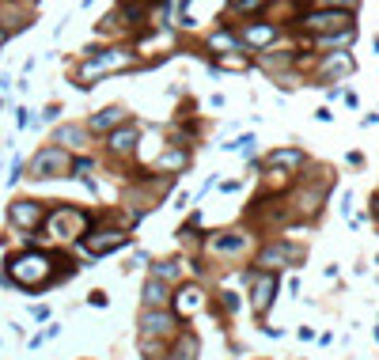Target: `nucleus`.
Returning a JSON list of instances; mask_svg holds the SVG:
<instances>
[{"label":"nucleus","mask_w":379,"mask_h":360,"mask_svg":"<svg viewBox=\"0 0 379 360\" xmlns=\"http://www.w3.org/2000/svg\"><path fill=\"white\" fill-rule=\"evenodd\" d=\"M375 262H379V258H375Z\"/></svg>","instance_id":"37998d69"},{"label":"nucleus","mask_w":379,"mask_h":360,"mask_svg":"<svg viewBox=\"0 0 379 360\" xmlns=\"http://www.w3.org/2000/svg\"><path fill=\"white\" fill-rule=\"evenodd\" d=\"M315 118H319V122H334V114H330L326 106H319V110H315Z\"/></svg>","instance_id":"c9c22d12"},{"label":"nucleus","mask_w":379,"mask_h":360,"mask_svg":"<svg viewBox=\"0 0 379 360\" xmlns=\"http://www.w3.org/2000/svg\"><path fill=\"white\" fill-rule=\"evenodd\" d=\"M239 303H243V300H239L232 289H224V292H220V307H224V315H235V311H239Z\"/></svg>","instance_id":"cd10ccee"},{"label":"nucleus","mask_w":379,"mask_h":360,"mask_svg":"<svg viewBox=\"0 0 379 360\" xmlns=\"http://www.w3.org/2000/svg\"><path fill=\"white\" fill-rule=\"evenodd\" d=\"M137 69V53L129 46H114V50H99L95 57H84L76 64V88L88 91L95 88V80L103 76H114V72H129Z\"/></svg>","instance_id":"f03ea898"},{"label":"nucleus","mask_w":379,"mask_h":360,"mask_svg":"<svg viewBox=\"0 0 379 360\" xmlns=\"http://www.w3.org/2000/svg\"><path fill=\"white\" fill-rule=\"evenodd\" d=\"M190 167V148H182V144H167L163 148V155H160V174H182Z\"/></svg>","instance_id":"6ab92c4d"},{"label":"nucleus","mask_w":379,"mask_h":360,"mask_svg":"<svg viewBox=\"0 0 379 360\" xmlns=\"http://www.w3.org/2000/svg\"><path fill=\"white\" fill-rule=\"evenodd\" d=\"M91 224H95V216L76 205H57L46 216V232H50V239H57V243H80L91 232Z\"/></svg>","instance_id":"7ed1b4c3"},{"label":"nucleus","mask_w":379,"mask_h":360,"mask_svg":"<svg viewBox=\"0 0 379 360\" xmlns=\"http://www.w3.org/2000/svg\"><path fill=\"white\" fill-rule=\"evenodd\" d=\"M182 326H186V322L174 315L171 307L167 311H141V315H137V338L141 341H163V345H171V341L182 334Z\"/></svg>","instance_id":"423d86ee"},{"label":"nucleus","mask_w":379,"mask_h":360,"mask_svg":"<svg viewBox=\"0 0 379 360\" xmlns=\"http://www.w3.org/2000/svg\"><path fill=\"white\" fill-rule=\"evenodd\" d=\"M137 4H141V8H144V4H152V0H137ZM160 4H167V0H160Z\"/></svg>","instance_id":"58836bf2"},{"label":"nucleus","mask_w":379,"mask_h":360,"mask_svg":"<svg viewBox=\"0 0 379 360\" xmlns=\"http://www.w3.org/2000/svg\"><path fill=\"white\" fill-rule=\"evenodd\" d=\"M270 0H232V12L235 15H254L258 8H266Z\"/></svg>","instance_id":"393cba45"},{"label":"nucleus","mask_w":379,"mask_h":360,"mask_svg":"<svg viewBox=\"0 0 379 360\" xmlns=\"http://www.w3.org/2000/svg\"><path fill=\"white\" fill-rule=\"evenodd\" d=\"M303 258H308V247H303V243H292V239H273V243L258 247L254 273H277V277H281L284 270L300 265Z\"/></svg>","instance_id":"20e7f679"},{"label":"nucleus","mask_w":379,"mask_h":360,"mask_svg":"<svg viewBox=\"0 0 379 360\" xmlns=\"http://www.w3.org/2000/svg\"><path fill=\"white\" fill-rule=\"evenodd\" d=\"M375 341H379V326H375Z\"/></svg>","instance_id":"79ce46f5"},{"label":"nucleus","mask_w":379,"mask_h":360,"mask_svg":"<svg viewBox=\"0 0 379 360\" xmlns=\"http://www.w3.org/2000/svg\"><path fill=\"white\" fill-rule=\"evenodd\" d=\"M357 72V57L349 50H334V53H322L315 61V80L319 84H341Z\"/></svg>","instance_id":"1a4fd4ad"},{"label":"nucleus","mask_w":379,"mask_h":360,"mask_svg":"<svg viewBox=\"0 0 379 360\" xmlns=\"http://www.w3.org/2000/svg\"><path fill=\"white\" fill-rule=\"evenodd\" d=\"M205 50H212L216 57H224V53H243V42H239V31H232V23H228V27H220V31L209 34Z\"/></svg>","instance_id":"a211bd4d"},{"label":"nucleus","mask_w":379,"mask_h":360,"mask_svg":"<svg viewBox=\"0 0 379 360\" xmlns=\"http://www.w3.org/2000/svg\"><path fill=\"white\" fill-rule=\"evenodd\" d=\"M247 239L243 232H212L209 239H205V254H212V258H239L247 251Z\"/></svg>","instance_id":"4468645a"},{"label":"nucleus","mask_w":379,"mask_h":360,"mask_svg":"<svg viewBox=\"0 0 379 360\" xmlns=\"http://www.w3.org/2000/svg\"><path fill=\"white\" fill-rule=\"evenodd\" d=\"M186 8H190V0H174V12H186ZM171 12V15H174Z\"/></svg>","instance_id":"e433bc0d"},{"label":"nucleus","mask_w":379,"mask_h":360,"mask_svg":"<svg viewBox=\"0 0 379 360\" xmlns=\"http://www.w3.org/2000/svg\"><path fill=\"white\" fill-rule=\"evenodd\" d=\"M372 46H375V53H379V34H375V42H372Z\"/></svg>","instance_id":"a19ab883"},{"label":"nucleus","mask_w":379,"mask_h":360,"mask_svg":"<svg viewBox=\"0 0 379 360\" xmlns=\"http://www.w3.org/2000/svg\"><path fill=\"white\" fill-rule=\"evenodd\" d=\"M4 265L8 270H4V277H0V284H15V289H23V292H39V289H46V284L57 281V273H53L57 258L46 254V251H34V247L31 251L12 254Z\"/></svg>","instance_id":"f257e3e1"},{"label":"nucleus","mask_w":379,"mask_h":360,"mask_svg":"<svg viewBox=\"0 0 379 360\" xmlns=\"http://www.w3.org/2000/svg\"><path fill=\"white\" fill-rule=\"evenodd\" d=\"M57 334H61V326H57V322H50V326L42 330V338H46V341H50V338H57Z\"/></svg>","instance_id":"f704fd0d"},{"label":"nucleus","mask_w":379,"mask_h":360,"mask_svg":"<svg viewBox=\"0 0 379 360\" xmlns=\"http://www.w3.org/2000/svg\"><path fill=\"white\" fill-rule=\"evenodd\" d=\"M220 69H235V72H251L254 61L251 57H239V53H224V57H216Z\"/></svg>","instance_id":"b1692460"},{"label":"nucleus","mask_w":379,"mask_h":360,"mask_svg":"<svg viewBox=\"0 0 379 360\" xmlns=\"http://www.w3.org/2000/svg\"><path fill=\"white\" fill-rule=\"evenodd\" d=\"M46 216H50V209H46L42 201H31V198H20L8 205V224L20 228V232H39L46 224Z\"/></svg>","instance_id":"9b49d317"},{"label":"nucleus","mask_w":379,"mask_h":360,"mask_svg":"<svg viewBox=\"0 0 379 360\" xmlns=\"http://www.w3.org/2000/svg\"><path fill=\"white\" fill-rule=\"evenodd\" d=\"M251 292H247V296H251V311H254V319L262 322L266 315H270V307H273V300H277V289H281V277L277 273H254L251 270Z\"/></svg>","instance_id":"9d476101"},{"label":"nucleus","mask_w":379,"mask_h":360,"mask_svg":"<svg viewBox=\"0 0 379 360\" xmlns=\"http://www.w3.org/2000/svg\"><path fill=\"white\" fill-rule=\"evenodd\" d=\"M20 174H23V160H15L12 163V174H8V182H20Z\"/></svg>","instance_id":"72a5a7b5"},{"label":"nucleus","mask_w":379,"mask_h":360,"mask_svg":"<svg viewBox=\"0 0 379 360\" xmlns=\"http://www.w3.org/2000/svg\"><path fill=\"white\" fill-rule=\"evenodd\" d=\"M91 171H95V160H91V155H80V160H72V174H76V179H88V182H91Z\"/></svg>","instance_id":"a878e982"},{"label":"nucleus","mask_w":379,"mask_h":360,"mask_svg":"<svg viewBox=\"0 0 379 360\" xmlns=\"http://www.w3.org/2000/svg\"><path fill=\"white\" fill-rule=\"evenodd\" d=\"M372 216L379 220V193H375V198H372Z\"/></svg>","instance_id":"4c0bfd02"},{"label":"nucleus","mask_w":379,"mask_h":360,"mask_svg":"<svg viewBox=\"0 0 379 360\" xmlns=\"http://www.w3.org/2000/svg\"><path fill=\"white\" fill-rule=\"evenodd\" d=\"M266 167H284V171H300L308 167V155H303L300 148H273L270 155H266Z\"/></svg>","instance_id":"412c9836"},{"label":"nucleus","mask_w":379,"mask_h":360,"mask_svg":"<svg viewBox=\"0 0 379 360\" xmlns=\"http://www.w3.org/2000/svg\"><path fill=\"white\" fill-rule=\"evenodd\" d=\"M201 307H205V289H201L198 281H186V284H179V289H174V296H171V311H174V315H179L182 322L193 319Z\"/></svg>","instance_id":"f8f14e48"},{"label":"nucleus","mask_w":379,"mask_h":360,"mask_svg":"<svg viewBox=\"0 0 379 360\" xmlns=\"http://www.w3.org/2000/svg\"><path fill=\"white\" fill-rule=\"evenodd\" d=\"M171 284H163V281H156V277H148L144 281V289H141V303H144V311H167L171 307Z\"/></svg>","instance_id":"f3484780"},{"label":"nucleus","mask_w":379,"mask_h":360,"mask_svg":"<svg viewBox=\"0 0 379 360\" xmlns=\"http://www.w3.org/2000/svg\"><path fill=\"white\" fill-rule=\"evenodd\" d=\"M27 125H31V110L20 106V110H15V129H27Z\"/></svg>","instance_id":"c85d7f7f"},{"label":"nucleus","mask_w":379,"mask_h":360,"mask_svg":"<svg viewBox=\"0 0 379 360\" xmlns=\"http://www.w3.org/2000/svg\"><path fill=\"white\" fill-rule=\"evenodd\" d=\"M148 277H156V281H163V284H174L182 277V265H179V258H160V262L152 265V273Z\"/></svg>","instance_id":"5701e85b"},{"label":"nucleus","mask_w":379,"mask_h":360,"mask_svg":"<svg viewBox=\"0 0 379 360\" xmlns=\"http://www.w3.org/2000/svg\"><path fill=\"white\" fill-rule=\"evenodd\" d=\"M296 27H300L303 34H308L311 42L315 39H326V34H338V31H349L353 23V15L349 12H330V8H308V12L296 15Z\"/></svg>","instance_id":"39448f33"},{"label":"nucleus","mask_w":379,"mask_h":360,"mask_svg":"<svg viewBox=\"0 0 379 360\" xmlns=\"http://www.w3.org/2000/svg\"><path fill=\"white\" fill-rule=\"evenodd\" d=\"M216 186L224 190V193H235L239 186H243V182H239V179H224V182H216Z\"/></svg>","instance_id":"7c9ffc66"},{"label":"nucleus","mask_w":379,"mask_h":360,"mask_svg":"<svg viewBox=\"0 0 379 360\" xmlns=\"http://www.w3.org/2000/svg\"><path fill=\"white\" fill-rule=\"evenodd\" d=\"M156 360H171V353H163V356H156Z\"/></svg>","instance_id":"ea45409f"},{"label":"nucleus","mask_w":379,"mask_h":360,"mask_svg":"<svg viewBox=\"0 0 379 360\" xmlns=\"http://www.w3.org/2000/svg\"><path fill=\"white\" fill-rule=\"evenodd\" d=\"M277 39H281V27L266 23V20H251V23H243V31H239L243 50H266V46H273Z\"/></svg>","instance_id":"ddd939ff"},{"label":"nucleus","mask_w":379,"mask_h":360,"mask_svg":"<svg viewBox=\"0 0 379 360\" xmlns=\"http://www.w3.org/2000/svg\"><path fill=\"white\" fill-rule=\"evenodd\" d=\"M357 4H360V0H319V8H330V12H349V15L357 12Z\"/></svg>","instance_id":"bb28decb"},{"label":"nucleus","mask_w":379,"mask_h":360,"mask_svg":"<svg viewBox=\"0 0 379 360\" xmlns=\"http://www.w3.org/2000/svg\"><path fill=\"white\" fill-rule=\"evenodd\" d=\"M106 303H110V300H106V292H99V289L91 292V307H106Z\"/></svg>","instance_id":"2f4dec72"},{"label":"nucleus","mask_w":379,"mask_h":360,"mask_svg":"<svg viewBox=\"0 0 379 360\" xmlns=\"http://www.w3.org/2000/svg\"><path fill=\"white\" fill-rule=\"evenodd\" d=\"M57 114H61V103H50V106L42 110V122H53V118H57Z\"/></svg>","instance_id":"c756f323"},{"label":"nucleus","mask_w":379,"mask_h":360,"mask_svg":"<svg viewBox=\"0 0 379 360\" xmlns=\"http://www.w3.org/2000/svg\"><path fill=\"white\" fill-rule=\"evenodd\" d=\"M129 243H133V235H129L125 228H91V232L80 239V247H84L88 258H106V254L122 251Z\"/></svg>","instance_id":"0eeeda50"},{"label":"nucleus","mask_w":379,"mask_h":360,"mask_svg":"<svg viewBox=\"0 0 379 360\" xmlns=\"http://www.w3.org/2000/svg\"><path fill=\"white\" fill-rule=\"evenodd\" d=\"M167 353H171V360H198V356H201V338L193 334V330L182 326V334L171 341Z\"/></svg>","instance_id":"aec40b11"},{"label":"nucleus","mask_w":379,"mask_h":360,"mask_svg":"<svg viewBox=\"0 0 379 360\" xmlns=\"http://www.w3.org/2000/svg\"><path fill=\"white\" fill-rule=\"evenodd\" d=\"M64 174H72V152L57 148V144H50V148H39L31 160V179H64Z\"/></svg>","instance_id":"6e6552de"},{"label":"nucleus","mask_w":379,"mask_h":360,"mask_svg":"<svg viewBox=\"0 0 379 360\" xmlns=\"http://www.w3.org/2000/svg\"><path fill=\"white\" fill-rule=\"evenodd\" d=\"M31 315L42 322V319H50V307H46V303H34V307H31Z\"/></svg>","instance_id":"473e14b6"},{"label":"nucleus","mask_w":379,"mask_h":360,"mask_svg":"<svg viewBox=\"0 0 379 360\" xmlns=\"http://www.w3.org/2000/svg\"><path fill=\"white\" fill-rule=\"evenodd\" d=\"M53 144L64 148V152H76V148L88 144V129L84 125H57L53 129Z\"/></svg>","instance_id":"4be33fe9"},{"label":"nucleus","mask_w":379,"mask_h":360,"mask_svg":"<svg viewBox=\"0 0 379 360\" xmlns=\"http://www.w3.org/2000/svg\"><path fill=\"white\" fill-rule=\"evenodd\" d=\"M106 141V148H110V155H129L141 144V125L137 122H125V125H118L110 137H103Z\"/></svg>","instance_id":"2eb2a0df"},{"label":"nucleus","mask_w":379,"mask_h":360,"mask_svg":"<svg viewBox=\"0 0 379 360\" xmlns=\"http://www.w3.org/2000/svg\"><path fill=\"white\" fill-rule=\"evenodd\" d=\"M125 122H129V114H125L122 106H103L99 114H91V118H88V125H84V129H88V133H99V137H110L118 125H125Z\"/></svg>","instance_id":"dca6fc26"}]
</instances>
